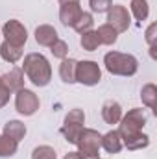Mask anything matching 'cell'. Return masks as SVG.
<instances>
[{"mask_svg": "<svg viewBox=\"0 0 157 159\" xmlns=\"http://www.w3.org/2000/svg\"><path fill=\"white\" fill-rule=\"evenodd\" d=\"M22 72L26 74V78L30 80L35 87H46L52 80V67L50 61L37 52L26 54L24 61H22Z\"/></svg>", "mask_w": 157, "mask_h": 159, "instance_id": "obj_1", "label": "cell"}, {"mask_svg": "<svg viewBox=\"0 0 157 159\" xmlns=\"http://www.w3.org/2000/svg\"><path fill=\"white\" fill-rule=\"evenodd\" d=\"M104 65H105L107 72L113 76H135L139 70V61L135 56L124 54V52H115V50H111L104 56Z\"/></svg>", "mask_w": 157, "mask_h": 159, "instance_id": "obj_2", "label": "cell"}, {"mask_svg": "<svg viewBox=\"0 0 157 159\" xmlns=\"http://www.w3.org/2000/svg\"><path fill=\"white\" fill-rule=\"evenodd\" d=\"M83 124H85V113H83V109L74 107V109H70V111L65 115L63 126H61V129H59V131H61V135L65 137V141H67V143L76 144L79 133H81V129L85 128Z\"/></svg>", "mask_w": 157, "mask_h": 159, "instance_id": "obj_3", "label": "cell"}, {"mask_svg": "<svg viewBox=\"0 0 157 159\" xmlns=\"http://www.w3.org/2000/svg\"><path fill=\"white\" fill-rule=\"evenodd\" d=\"M100 139H102V133H98L92 128H83L76 141L78 152L87 159H98L100 157Z\"/></svg>", "mask_w": 157, "mask_h": 159, "instance_id": "obj_4", "label": "cell"}, {"mask_svg": "<svg viewBox=\"0 0 157 159\" xmlns=\"http://www.w3.org/2000/svg\"><path fill=\"white\" fill-rule=\"evenodd\" d=\"M144 126H146V115H144V111L141 107H133L126 115H122V119L118 122V133H120V137L133 135V133L142 131Z\"/></svg>", "mask_w": 157, "mask_h": 159, "instance_id": "obj_5", "label": "cell"}, {"mask_svg": "<svg viewBox=\"0 0 157 159\" xmlns=\"http://www.w3.org/2000/svg\"><path fill=\"white\" fill-rule=\"evenodd\" d=\"M100 80H102V69L96 61L83 59V61L76 63V83L94 87L100 83Z\"/></svg>", "mask_w": 157, "mask_h": 159, "instance_id": "obj_6", "label": "cell"}, {"mask_svg": "<svg viewBox=\"0 0 157 159\" xmlns=\"http://www.w3.org/2000/svg\"><path fill=\"white\" fill-rule=\"evenodd\" d=\"M39 96L34 93V91H30V89H20V91H17V94H15V107H17V111L20 113V115H24V117H32V115H35L37 111H39Z\"/></svg>", "mask_w": 157, "mask_h": 159, "instance_id": "obj_7", "label": "cell"}, {"mask_svg": "<svg viewBox=\"0 0 157 159\" xmlns=\"http://www.w3.org/2000/svg\"><path fill=\"white\" fill-rule=\"evenodd\" d=\"M2 34H4V41L15 44V46H24L28 41V30L24 28V24L17 19H9L4 26H2Z\"/></svg>", "mask_w": 157, "mask_h": 159, "instance_id": "obj_8", "label": "cell"}, {"mask_svg": "<svg viewBox=\"0 0 157 159\" xmlns=\"http://www.w3.org/2000/svg\"><path fill=\"white\" fill-rule=\"evenodd\" d=\"M107 24H111L118 34L128 32V28L131 24V15H129L128 7H124L120 4H113L111 9L107 11Z\"/></svg>", "mask_w": 157, "mask_h": 159, "instance_id": "obj_9", "label": "cell"}, {"mask_svg": "<svg viewBox=\"0 0 157 159\" xmlns=\"http://www.w3.org/2000/svg\"><path fill=\"white\" fill-rule=\"evenodd\" d=\"M0 80H2V83H4L11 93H17V91H20V89H24V72H22V69H19V67H13L11 70H7L6 74H2Z\"/></svg>", "mask_w": 157, "mask_h": 159, "instance_id": "obj_10", "label": "cell"}, {"mask_svg": "<svg viewBox=\"0 0 157 159\" xmlns=\"http://www.w3.org/2000/svg\"><path fill=\"white\" fill-rule=\"evenodd\" d=\"M122 106L118 104L117 100H105L102 106V119L105 124H118L122 119Z\"/></svg>", "mask_w": 157, "mask_h": 159, "instance_id": "obj_11", "label": "cell"}, {"mask_svg": "<svg viewBox=\"0 0 157 159\" xmlns=\"http://www.w3.org/2000/svg\"><path fill=\"white\" fill-rule=\"evenodd\" d=\"M100 148H104L107 154H118V152L124 148L122 137H120L118 129H111V131H107L105 135H102V139H100Z\"/></svg>", "mask_w": 157, "mask_h": 159, "instance_id": "obj_12", "label": "cell"}, {"mask_svg": "<svg viewBox=\"0 0 157 159\" xmlns=\"http://www.w3.org/2000/svg\"><path fill=\"white\" fill-rule=\"evenodd\" d=\"M81 7L79 4H61L59 6V20L63 26H74V22L78 20V17L81 15Z\"/></svg>", "mask_w": 157, "mask_h": 159, "instance_id": "obj_13", "label": "cell"}, {"mask_svg": "<svg viewBox=\"0 0 157 159\" xmlns=\"http://www.w3.org/2000/svg\"><path fill=\"white\" fill-rule=\"evenodd\" d=\"M57 39H59V35H57V30L54 26L41 24V26L35 28V41H37V44H41V46H48L50 48Z\"/></svg>", "mask_w": 157, "mask_h": 159, "instance_id": "obj_14", "label": "cell"}, {"mask_svg": "<svg viewBox=\"0 0 157 159\" xmlns=\"http://www.w3.org/2000/svg\"><path fill=\"white\" fill-rule=\"evenodd\" d=\"M122 144H124L128 150L137 152V150H142V148H146V146L150 144V137H148L146 133L139 131V133H133V135H126V137H122Z\"/></svg>", "mask_w": 157, "mask_h": 159, "instance_id": "obj_15", "label": "cell"}, {"mask_svg": "<svg viewBox=\"0 0 157 159\" xmlns=\"http://www.w3.org/2000/svg\"><path fill=\"white\" fill-rule=\"evenodd\" d=\"M4 135L17 141V143H20L24 139V135H26V124L20 122V120H7L4 124Z\"/></svg>", "mask_w": 157, "mask_h": 159, "instance_id": "obj_16", "label": "cell"}, {"mask_svg": "<svg viewBox=\"0 0 157 159\" xmlns=\"http://www.w3.org/2000/svg\"><path fill=\"white\" fill-rule=\"evenodd\" d=\"M22 56H24V52H22V48L20 46H15V44H11V43H7V41H4L2 44H0V57L6 61V63H17L19 59H22Z\"/></svg>", "mask_w": 157, "mask_h": 159, "instance_id": "obj_17", "label": "cell"}, {"mask_svg": "<svg viewBox=\"0 0 157 159\" xmlns=\"http://www.w3.org/2000/svg\"><path fill=\"white\" fill-rule=\"evenodd\" d=\"M76 59H70V57H65L61 59V65H59V78L63 80V83H76Z\"/></svg>", "mask_w": 157, "mask_h": 159, "instance_id": "obj_18", "label": "cell"}, {"mask_svg": "<svg viewBox=\"0 0 157 159\" xmlns=\"http://www.w3.org/2000/svg\"><path fill=\"white\" fill-rule=\"evenodd\" d=\"M96 35L100 39V44H105V46H113L118 41V32L111 26V24H100L98 30H96Z\"/></svg>", "mask_w": 157, "mask_h": 159, "instance_id": "obj_19", "label": "cell"}, {"mask_svg": "<svg viewBox=\"0 0 157 159\" xmlns=\"http://www.w3.org/2000/svg\"><path fill=\"white\" fill-rule=\"evenodd\" d=\"M129 15H133L137 20H146L150 15V6L148 0H131L129 2Z\"/></svg>", "mask_w": 157, "mask_h": 159, "instance_id": "obj_20", "label": "cell"}, {"mask_svg": "<svg viewBox=\"0 0 157 159\" xmlns=\"http://www.w3.org/2000/svg\"><path fill=\"white\" fill-rule=\"evenodd\" d=\"M141 100L146 107L155 109L157 107V85L155 83H146L141 89Z\"/></svg>", "mask_w": 157, "mask_h": 159, "instance_id": "obj_21", "label": "cell"}, {"mask_svg": "<svg viewBox=\"0 0 157 159\" xmlns=\"http://www.w3.org/2000/svg\"><path fill=\"white\" fill-rule=\"evenodd\" d=\"M92 26H94L92 13H89V11H81V15L78 17V20L74 22V26H72V28H74L79 35H81V34H85V32L92 30Z\"/></svg>", "mask_w": 157, "mask_h": 159, "instance_id": "obj_22", "label": "cell"}, {"mask_svg": "<svg viewBox=\"0 0 157 159\" xmlns=\"http://www.w3.org/2000/svg\"><path fill=\"white\" fill-rule=\"evenodd\" d=\"M79 44H81L83 50H87V52H94V50L100 46V39H98V35H96V30H89V32L81 34Z\"/></svg>", "mask_w": 157, "mask_h": 159, "instance_id": "obj_23", "label": "cell"}, {"mask_svg": "<svg viewBox=\"0 0 157 159\" xmlns=\"http://www.w3.org/2000/svg\"><path fill=\"white\" fill-rule=\"evenodd\" d=\"M19 150V143L6 137V135H0V157H13Z\"/></svg>", "mask_w": 157, "mask_h": 159, "instance_id": "obj_24", "label": "cell"}, {"mask_svg": "<svg viewBox=\"0 0 157 159\" xmlns=\"http://www.w3.org/2000/svg\"><path fill=\"white\" fill-rule=\"evenodd\" d=\"M32 159H57V154L52 146L48 144H41L37 148H34L32 152Z\"/></svg>", "mask_w": 157, "mask_h": 159, "instance_id": "obj_25", "label": "cell"}, {"mask_svg": "<svg viewBox=\"0 0 157 159\" xmlns=\"http://www.w3.org/2000/svg\"><path fill=\"white\" fill-rule=\"evenodd\" d=\"M50 52H52L54 57H57V59H65V57L69 56V44H67L65 41L57 39L52 46H50Z\"/></svg>", "mask_w": 157, "mask_h": 159, "instance_id": "obj_26", "label": "cell"}, {"mask_svg": "<svg viewBox=\"0 0 157 159\" xmlns=\"http://www.w3.org/2000/svg\"><path fill=\"white\" fill-rule=\"evenodd\" d=\"M89 6L94 13H107L113 6V0H89Z\"/></svg>", "mask_w": 157, "mask_h": 159, "instance_id": "obj_27", "label": "cell"}, {"mask_svg": "<svg viewBox=\"0 0 157 159\" xmlns=\"http://www.w3.org/2000/svg\"><path fill=\"white\" fill-rule=\"evenodd\" d=\"M144 39H146V43H148V46H155L157 44V22H152V24L146 28Z\"/></svg>", "mask_w": 157, "mask_h": 159, "instance_id": "obj_28", "label": "cell"}, {"mask_svg": "<svg viewBox=\"0 0 157 159\" xmlns=\"http://www.w3.org/2000/svg\"><path fill=\"white\" fill-rule=\"evenodd\" d=\"M9 98H11V91L4 83H0V107H6L7 102H9Z\"/></svg>", "mask_w": 157, "mask_h": 159, "instance_id": "obj_29", "label": "cell"}, {"mask_svg": "<svg viewBox=\"0 0 157 159\" xmlns=\"http://www.w3.org/2000/svg\"><path fill=\"white\" fill-rule=\"evenodd\" d=\"M63 159H87V157H83L78 150H76V152H69V154H65V157Z\"/></svg>", "mask_w": 157, "mask_h": 159, "instance_id": "obj_30", "label": "cell"}, {"mask_svg": "<svg viewBox=\"0 0 157 159\" xmlns=\"http://www.w3.org/2000/svg\"><path fill=\"white\" fill-rule=\"evenodd\" d=\"M61 4H79V0H59V6Z\"/></svg>", "mask_w": 157, "mask_h": 159, "instance_id": "obj_31", "label": "cell"}, {"mask_svg": "<svg viewBox=\"0 0 157 159\" xmlns=\"http://www.w3.org/2000/svg\"><path fill=\"white\" fill-rule=\"evenodd\" d=\"M0 83H2V80H0Z\"/></svg>", "mask_w": 157, "mask_h": 159, "instance_id": "obj_32", "label": "cell"}, {"mask_svg": "<svg viewBox=\"0 0 157 159\" xmlns=\"http://www.w3.org/2000/svg\"><path fill=\"white\" fill-rule=\"evenodd\" d=\"M98 159H100V157H98Z\"/></svg>", "mask_w": 157, "mask_h": 159, "instance_id": "obj_33", "label": "cell"}]
</instances>
